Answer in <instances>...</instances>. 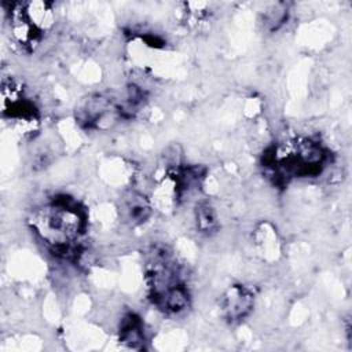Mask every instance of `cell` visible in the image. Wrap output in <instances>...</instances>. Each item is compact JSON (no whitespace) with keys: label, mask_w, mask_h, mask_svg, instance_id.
I'll use <instances>...</instances> for the list:
<instances>
[{"label":"cell","mask_w":352,"mask_h":352,"mask_svg":"<svg viewBox=\"0 0 352 352\" xmlns=\"http://www.w3.org/2000/svg\"><path fill=\"white\" fill-rule=\"evenodd\" d=\"M254 294L243 285L231 286L221 298L223 316L230 322L245 319L253 309Z\"/></svg>","instance_id":"2"},{"label":"cell","mask_w":352,"mask_h":352,"mask_svg":"<svg viewBox=\"0 0 352 352\" xmlns=\"http://www.w3.org/2000/svg\"><path fill=\"white\" fill-rule=\"evenodd\" d=\"M120 341L131 348H142L144 341L140 318L135 314H126L120 323Z\"/></svg>","instance_id":"4"},{"label":"cell","mask_w":352,"mask_h":352,"mask_svg":"<svg viewBox=\"0 0 352 352\" xmlns=\"http://www.w3.org/2000/svg\"><path fill=\"white\" fill-rule=\"evenodd\" d=\"M122 212L131 223L140 224L150 216L151 206L144 195L132 191L122 199Z\"/></svg>","instance_id":"3"},{"label":"cell","mask_w":352,"mask_h":352,"mask_svg":"<svg viewBox=\"0 0 352 352\" xmlns=\"http://www.w3.org/2000/svg\"><path fill=\"white\" fill-rule=\"evenodd\" d=\"M287 19V6L285 3H275L264 11V25L270 30L279 29Z\"/></svg>","instance_id":"6"},{"label":"cell","mask_w":352,"mask_h":352,"mask_svg":"<svg viewBox=\"0 0 352 352\" xmlns=\"http://www.w3.org/2000/svg\"><path fill=\"white\" fill-rule=\"evenodd\" d=\"M33 228L55 256L72 260L80 253L77 241L84 232L85 216L74 199L63 195L36 212Z\"/></svg>","instance_id":"1"},{"label":"cell","mask_w":352,"mask_h":352,"mask_svg":"<svg viewBox=\"0 0 352 352\" xmlns=\"http://www.w3.org/2000/svg\"><path fill=\"white\" fill-rule=\"evenodd\" d=\"M195 221H197V228L202 234L210 235V234L217 231L219 224H217L216 212L206 202H201V204L197 205V208H195Z\"/></svg>","instance_id":"5"}]
</instances>
